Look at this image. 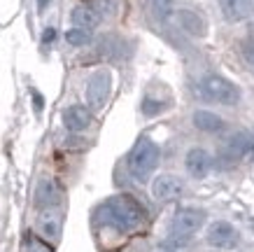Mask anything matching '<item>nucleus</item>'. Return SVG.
I'll use <instances>...</instances> for the list:
<instances>
[{"label": "nucleus", "mask_w": 254, "mask_h": 252, "mask_svg": "<svg viewBox=\"0 0 254 252\" xmlns=\"http://www.w3.org/2000/svg\"><path fill=\"white\" fill-rule=\"evenodd\" d=\"M65 40H68V45H72V47H84L91 42V33L84 31V28H70V31L65 33Z\"/></svg>", "instance_id": "dca6fc26"}, {"label": "nucleus", "mask_w": 254, "mask_h": 252, "mask_svg": "<svg viewBox=\"0 0 254 252\" xmlns=\"http://www.w3.org/2000/svg\"><path fill=\"white\" fill-rule=\"evenodd\" d=\"M98 222L119 234H131L145 224V210L133 196L122 194V196L108 199L98 208Z\"/></svg>", "instance_id": "f257e3e1"}, {"label": "nucleus", "mask_w": 254, "mask_h": 252, "mask_svg": "<svg viewBox=\"0 0 254 252\" xmlns=\"http://www.w3.org/2000/svg\"><path fill=\"white\" fill-rule=\"evenodd\" d=\"M152 7H154V14L163 21L173 14V0H152Z\"/></svg>", "instance_id": "f3484780"}, {"label": "nucleus", "mask_w": 254, "mask_h": 252, "mask_svg": "<svg viewBox=\"0 0 254 252\" xmlns=\"http://www.w3.org/2000/svg\"><path fill=\"white\" fill-rule=\"evenodd\" d=\"M23 252H54V250H52L45 241H40V238L26 236V248H23Z\"/></svg>", "instance_id": "a211bd4d"}, {"label": "nucleus", "mask_w": 254, "mask_h": 252, "mask_svg": "<svg viewBox=\"0 0 254 252\" xmlns=\"http://www.w3.org/2000/svg\"><path fill=\"white\" fill-rule=\"evenodd\" d=\"M110 89H112V75H110L108 70L93 73V75L89 77V82H86V100H89V107L100 110V107L108 103Z\"/></svg>", "instance_id": "39448f33"}, {"label": "nucleus", "mask_w": 254, "mask_h": 252, "mask_svg": "<svg viewBox=\"0 0 254 252\" xmlns=\"http://www.w3.org/2000/svg\"><path fill=\"white\" fill-rule=\"evenodd\" d=\"M177 16H180L182 26H185L189 33H193V35H205V28H208V26H205V21H203L196 12H191V9H180Z\"/></svg>", "instance_id": "2eb2a0df"}, {"label": "nucleus", "mask_w": 254, "mask_h": 252, "mask_svg": "<svg viewBox=\"0 0 254 252\" xmlns=\"http://www.w3.org/2000/svg\"><path fill=\"white\" fill-rule=\"evenodd\" d=\"M161 159V150L154 140L149 138H140L138 143L133 145L131 154H128V173H131L138 182H147L149 175L156 170Z\"/></svg>", "instance_id": "f03ea898"}, {"label": "nucleus", "mask_w": 254, "mask_h": 252, "mask_svg": "<svg viewBox=\"0 0 254 252\" xmlns=\"http://www.w3.org/2000/svg\"><path fill=\"white\" fill-rule=\"evenodd\" d=\"M100 21V14L96 9H91L89 5H79V7L72 9V23L75 28H84V31H91L96 28Z\"/></svg>", "instance_id": "4468645a"}, {"label": "nucleus", "mask_w": 254, "mask_h": 252, "mask_svg": "<svg viewBox=\"0 0 254 252\" xmlns=\"http://www.w3.org/2000/svg\"><path fill=\"white\" fill-rule=\"evenodd\" d=\"M47 2H49V0H38V5H40V9H42V7H45V5H47Z\"/></svg>", "instance_id": "412c9836"}, {"label": "nucleus", "mask_w": 254, "mask_h": 252, "mask_svg": "<svg viewBox=\"0 0 254 252\" xmlns=\"http://www.w3.org/2000/svg\"><path fill=\"white\" fill-rule=\"evenodd\" d=\"M38 229L47 241H56L61 236V215L54 208H47L42 210V215L38 217Z\"/></svg>", "instance_id": "9d476101"}, {"label": "nucleus", "mask_w": 254, "mask_h": 252, "mask_svg": "<svg viewBox=\"0 0 254 252\" xmlns=\"http://www.w3.org/2000/svg\"><path fill=\"white\" fill-rule=\"evenodd\" d=\"M222 7L229 21H243L254 12V0H222Z\"/></svg>", "instance_id": "f8f14e48"}, {"label": "nucleus", "mask_w": 254, "mask_h": 252, "mask_svg": "<svg viewBox=\"0 0 254 252\" xmlns=\"http://www.w3.org/2000/svg\"><path fill=\"white\" fill-rule=\"evenodd\" d=\"M63 124L65 129L77 133V131H84L89 124H91V112L82 105H70L65 112H63Z\"/></svg>", "instance_id": "9b49d317"}, {"label": "nucleus", "mask_w": 254, "mask_h": 252, "mask_svg": "<svg viewBox=\"0 0 254 252\" xmlns=\"http://www.w3.org/2000/svg\"><path fill=\"white\" fill-rule=\"evenodd\" d=\"M185 166H187V173L191 177L203 180L210 173V168H212V159H210V154L203 147H191L185 157Z\"/></svg>", "instance_id": "6e6552de"}, {"label": "nucleus", "mask_w": 254, "mask_h": 252, "mask_svg": "<svg viewBox=\"0 0 254 252\" xmlns=\"http://www.w3.org/2000/svg\"><path fill=\"white\" fill-rule=\"evenodd\" d=\"M193 126L198 131H205V133H217V131L224 129V119L215 112H208V110H196L193 112Z\"/></svg>", "instance_id": "ddd939ff"}, {"label": "nucleus", "mask_w": 254, "mask_h": 252, "mask_svg": "<svg viewBox=\"0 0 254 252\" xmlns=\"http://www.w3.org/2000/svg\"><path fill=\"white\" fill-rule=\"evenodd\" d=\"M33 100H35V110L40 112V110H42V98H40L38 93H33Z\"/></svg>", "instance_id": "aec40b11"}, {"label": "nucleus", "mask_w": 254, "mask_h": 252, "mask_svg": "<svg viewBox=\"0 0 254 252\" xmlns=\"http://www.w3.org/2000/svg\"><path fill=\"white\" fill-rule=\"evenodd\" d=\"M59 201H61V189H59V184L54 180H40L38 189H35V206L47 210V208H56L59 206Z\"/></svg>", "instance_id": "1a4fd4ad"}, {"label": "nucleus", "mask_w": 254, "mask_h": 252, "mask_svg": "<svg viewBox=\"0 0 254 252\" xmlns=\"http://www.w3.org/2000/svg\"><path fill=\"white\" fill-rule=\"evenodd\" d=\"M250 38H252V40H254V28H252V35H250Z\"/></svg>", "instance_id": "5701e85b"}, {"label": "nucleus", "mask_w": 254, "mask_h": 252, "mask_svg": "<svg viewBox=\"0 0 254 252\" xmlns=\"http://www.w3.org/2000/svg\"><path fill=\"white\" fill-rule=\"evenodd\" d=\"M205 241H208V245L217 248V250H231L238 243V231L229 222H212L208 227Z\"/></svg>", "instance_id": "0eeeda50"}, {"label": "nucleus", "mask_w": 254, "mask_h": 252, "mask_svg": "<svg viewBox=\"0 0 254 252\" xmlns=\"http://www.w3.org/2000/svg\"><path fill=\"white\" fill-rule=\"evenodd\" d=\"M156 252H175V250H170V248H161V250H156Z\"/></svg>", "instance_id": "4be33fe9"}, {"label": "nucleus", "mask_w": 254, "mask_h": 252, "mask_svg": "<svg viewBox=\"0 0 254 252\" xmlns=\"http://www.w3.org/2000/svg\"><path fill=\"white\" fill-rule=\"evenodd\" d=\"M182 191H185L182 177L170 175V173H163V175L154 177V182H152V196H154L156 201H161V203L180 199Z\"/></svg>", "instance_id": "423d86ee"}, {"label": "nucleus", "mask_w": 254, "mask_h": 252, "mask_svg": "<svg viewBox=\"0 0 254 252\" xmlns=\"http://www.w3.org/2000/svg\"><path fill=\"white\" fill-rule=\"evenodd\" d=\"M203 93L215 103H224V105H236L240 100V89L233 82L224 80L219 75H210L203 82Z\"/></svg>", "instance_id": "20e7f679"}, {"label": "nucleus", "mask_w": 254, "mask_h": 252, "mask_svg": "<svg viewBox=\"0 0 254 252\" xmlns=\"http://www.w3.org/2000/svg\"><path fill=\"white\" fill-rule=\"evenodd\" d=\"M243 56H245V61L250 63V66H254V40L252 38H247L245 42H243Z\"/></svg>", "instance_id": "6ab92c4d"}, {"label": "nucleus", "mask_w": 254, "mask_h": 252, "mask_svg": "<svg viewBox=\"0 0 254 252\" xmlns=\"http://www.w3.org/2000/svg\"><path fill=\"white\" fill-rule=\"evenodd\" d=\"M205 224V210L200 208H180L170 224V241L177 245H185L191 236Z\"/></svg>", "instance_id": "7ed1b4c3"}]
</instances>
